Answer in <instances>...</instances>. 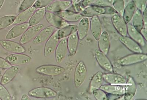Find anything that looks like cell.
I'll list each match as a JSON object with an SVG mask.
<instances>
[{"label":"cell","instance_id":"1","mask_svg":"<svg viewBox=\"0 0 147 100\" xmlns=\"http://www.w3.org/2000/svg\"><path fill=\"white\" fill-rule=\"evenodd\" d=\"M112 6H102L92 5L85 7L80 14L83 16L89 18L105 14L116 13ZM117 13V12H116Z\"/></svg>","mask_w":147,"mask_h":100},{"label":"cell","instance_id":"2","mask_svg":"<svg viewBox=\"0 0 147 100\" xmlns=\"http://www.w3.org/2000/svg\"><path fill=\"white\" fill-rule=\"evenodd\" d=\"M147 59L146 54L134 53L120 58L117 63L121 65L129 66L142 62Z\"/></svg>","mask_w":147,"mask_h":100},{"label":"cell","instance_id":"3","mask_svg":"<svg viewBox=\"0 0 147 100\" xmlns=\"http://www.w3.org/2000/svg\"><path fill=\"white\" fill-rule=\"evenodd\" d=\"M87 74L86 65L84 62L81 60L77 64L75 70L74 81L76 87H80L83 84Z\"/></svg>","mask_w":147,"mask_h":100},{"label":"cell","instance_id":"4","mask_svg":"<svg viewBox=\"0 0 147 100\" xmlns=\"http://www.w3.org/2000/svg\"><path fill=\"white\" fill-rule=\"evenodd\" d=\"M38 73L44 75L56 76L65 71V69L61 66L53 64H45L38 67L36 69Z\"/></svg>","mask_w":147,"mask_h":100},{"label":"cell","instance_id":"5","mask_svg":"<svg viewBox=\"0 0 147 100\" xmlns=\"http://www.w3.org/2000/svg\"><path fill=\"white\" fill-rule=\"evenodd\" d=\"M29 95L34 98L49 99L54 98L57 95L55 90L47 87H39L30 91Z\"/></svg>","mask_w":147,"mask_h":100},{"label":"cell","instance_id":"6","mask_svg":"<svg viewBox=\"0 0 147 100\" xmlns=\"http://www.w3.org/2000/svg\"><path fill=\"white\" fill-rule=\"evenodd\" d=\"M111 18L113 26L117 32L122 36H126L127 24L123 16L116 12L111 14Z\"/></svg>","mask_w":147,"mask_h":100},{"label":"cell","instance_id":"7","mask_svg":"<svg viewBox=\"0 0 147 100\" xmlns=\"http://www.w3.org/2000/svg\"><path fill=\"white\" fill-rule=\"evenodd\" d=\"M44 27V25L40 24L29 28L21 37L20 40V44H27L33 40Z\"/></svg>","mask_w":147,"mask_h":100},{"label":"cell","instance_id":"8","mask_svg":"<svg viewBox=\"0 0 147 100\" xmlns=\"http://www.w3.org/2000/svg\"><path fill=\"white\" fill-rule=\"evenodd\" d=\"M100 89L108 94L117 95H124L128 93V89L127 83L125 85H102Z\"/></svg>","mask_w":147,"mask_h":100},{"label":"cell","instance_id":"9","mask_svg":"<svg viewBox=\"0 0 147 100\" xmlns=\"http://www.w3.org/2000/svg\"><path fill=\"white\" fill-rule=\"evenodd\" d=\"M11 66L24 65L31 62L32 58L29 56L22 53H15L9 55L5 58Z\"/></svg>","mask_w":147,"mask_h":100},{"label":"cell","instance_id":"10","mask_svg":"<svg viewBox=\"0 0 147 100\" xmlns=\"http://www.w3.org/2000/svg\"><path fill=\"white\" fill-rule=\"evenodd\" d=\"M94 56L97 62L102 69L109 72H113V68L109 59L99 49L94 51Z\"/></svg>","mask_w":147,"mask_h":100},{"label":"cell","instance_id":"11","mask_svg":"<svg viewBox=\"0 0 147 100\" xmlns=\"http://www.w3.org/2000/svg\"><path fill=\"white\" fill-rule=\"evenodd\" d=\"M45 17L48 23L55 28L60 29L69 25L68 22L54 13L47 11Z\"/></svg>","mask_w":147,"mask_h":100},{"label":"cell","instance_id":"12","mask_svg":"<svg viewBox=\"0 0 147 100\" xmlns=\"http://www.w3.org/2000/svg\"><path fill=\"white\" fill-rule=\"evenodd\" d=\"M0 45L4 49L13 53H23L26 51L22 44L10 40H0Z\"/></svg>","mask_w":147,"mask_h":100},{"label":"cell","instance_id":"13","mask_svg":"<svg viewBox=\"0 0 147 100\" xmlns=\"http://www.w3.org/2000/svg\"><path fill=\"white\" fill-rule=\"evenodd\" d=\"M29 27L27 22L16 25L8 32L5 38L7 40H10L22 36Z\"/></svg>","mask_w":147,"mask_h":100},{"label":"cell","instance_id":"14","mask_svg":"<svg viewBox=\"0 0 147 100\" xmlns=\"http://www.w3.org/2000/svg\"><path fill=\"white\" fill-rule=\"evenodd\" d=\"M59 40L57 36V31H56L46 42L44 51L45 57H49L55 52Z\"/></svg>","mask_w":147,"mask_h":100},{"label":"cell","instance_id":"15","mask_svg":"<svg viewBox=\"0 0 147 100\" xmlns=\"http://www.w3.org/2000/svg\"><path fill=\"white\" fill-rule=\"evenodd\" d=\"M55 31V28L52 26L42 29L33 40V43L39 44L47 42Z\"/></svg>","mask_w":147,"mask_h":100},{"label":"cell","instance_id":"16","mask_svg":"<svg viewBox=\"0 0 147 100\" xmlns=\"http://www.w3.org/2000/svg\"><path fill=\"white\" fill-rule=\"evenodd\" d=\"M103 80L108 84L113 85H125L127 79L119 74L110 73L103 74Z\"/></svg>","mask_w":147,"mask_h":100},{"label":"cell","instance_id":"17","mask_svg":"<svg viewBox=\"0 0 147 100\" xmlns=\"http://www.w3.org/2000/svg\"><path fill=\"white\" fill-rule=\"evenodd\" d=\"M68 51L67 38L61 39L59 42L55 50V58L58 64L61 63L64 60Z\"/></svg>","mask_w":147,"mask_h":100},{"label":"cell","instance_id":"18","mask_svg":"<svg viewBox=\"0 0 147 100\" xmlns=\"http://www.w3.org/2000/svg\"><path fill=\"white\" fill-rule=\"evenodd\" d=\"M90 26L92 36L96 40L98 41L102 33V23L99 16H96L91 17Z\"/></svg>","mask_w":147,"mask_h":100},{"label":"cell","instance_id":"19","mask_svg":"<svg viewBox=\"0 0 147 100\" xmlns=\"http://www.w3.org/2000/svg\"><path fill=\"white\" fill-rule=\"evenodd\" d=\"M71 5V1H55L46 7V10L47 11L56 13L67 10Z\"/></svg>","mask_w":147,"mask_h":100},{"label":"cell","instance_id":"20","mask_svg":"<svg viewBox=\"0 0 147 100\" xmlns=\"http://www.w3.org/2000/svg\"><path fill=\"white\" fill-rule=\"evenodd\" d=\"M119 40L125 46L134 53H142V47L130 38L127 36H121L119 38Z\"/></svg>","mask_w":147,"mask_h":100},{"label":"cell","instance_id":"21","mask_svg":"<svg viewBox=\"0 0 147 100\" xmlns=\"http://www.w3.org/2000/svg\"><path fill=\"white\" fill-rule=\"evenodd\" d=\"M127 34L130 38L137 43L141 47H144L146 45V42L144 37L140 31L131 24H127Z\"/></svg>","mask_w":147,"mask_h":100},{"label":"cell","instance_id":"22","mask_svg":"<svg viewBox=\"0 0 147 100\" xmlns=\"http://www.w3.org/2000/svg\"><path fill=\"white\" fill-rule=\"evenodd\" d=\"M20 70L19 66H12L7 69L4 73L1 79V83L2 85H7L12 81Z\"/></svg>","mask_w":147,"mask_h":100},{"label":"cell","instance_id":"23","mask_svg":"<svg viewBox=\"0 0 147 100\" xmlns=\"http://www.w3.org/2000/svg\"><path fill=\"white\" fill-rule=\"evenodd\" d=\"M98 41L99 50L105 54L107 55L110 48V40L109 35L107 31L102 32Z\"/></svg>","mask_w":147,"mask_h":100},{"label":"cell","instance_id":"24","mask_svg":"<svg viewBox=\"0 0 147 100\" xmlns=\"http://www.w3.org/2000/svg\"><path fill=\"white\" fill-rule=\"evenodd\" d=\"M55 13L67 22H78L83 17L80 13H77L68 9Z\"/></svg>","mask_w":147,"mask_h":100},{"label":"cell","instance_id":"25","mask_svg":"<svg viewBox=\"0 0 147 100\" xmlns=\"http://www.w3.org/2000/svg\"><path fill=\"white\" fill-rule=\"evenodd\" d=\"M90 19L86 17L82 18L80 20L77 32L79 40H83L87 36L90 28Z\"/></svg>","mask_w":147,"mask_h":100},{"label":"cell","instance_id":"26","mask_svg":"<svg viewBox=\"0 0 147 100\" xmlns=\"http://www.w3.org/2000/svg\"><path fill=\"white\" fill-rule=\"evenodd\" d=\"M36 9L33 6L30 8L19 13H20L16 17L13 23L14 25H18L26 23L29 20L30 18Z\"/></svg>","mask_w":147,"mask_h":100},{"label":"cell","instance_id":"27","mask_svg":"<svg viewBox=\"0 0 147 100\" xmlns=\"http://www.w3.org/2000/svg\"><path fill=\"white\" fill-rule=\"evenodd\" d=\"M79 40V39L77 32L69 35L67 38L68 50L71 56L76 55L78 48Z\"/></svg>","mask_w":147,"mask_h":100},{"label":"cell","instance_id":"28","mask_svg":"<svg viewBox=\"0 0 147 100\" xmlns=\"http://www.w3.org/2000/svg\"><path fill=\"white\" fill-rule=\"evenodd\" d=\"M103 72L99 71L92 77L89 85L90 93H92L93 91L96 89H100V87L103 85Z\"/></svg>","mask_w":147,"mask_h":100},{"label":"cell","instance_id":"29","mask_svg":"<svg viewBox=\"0 0 147 100\" xmlns=\"http://www.w3.org/2000/svg\"><path fill=\"white\" fill-rule=\"evenodd\" d=\"M136 5L134 0H131L124 8L123 17L126 23L128 24L132 20L135 12Z\"/></svg>","mask_w":147,"mask_h":100},{"label":"cell","instance_id":"30","mask_svg":"<svg viewBox=\"0 0 147 100\" xmlns=\"http://www.w3.org/2000/svg\"><path fill=\"white\" fill-rule=\"evenodd\" d=\"M47 11L46 7L37 9L30 18L28 22L30 27L39 24L44 19Z\"/></svg>","mask_w":147,"mask_h":100},{"label":"cell","instance_id":"31","mask_svg":"<svg viewBox=\"0 0 147 100\" xmlns=\"http://www.w3.org/2000/svg\"><path fill=\"white\" fill-rule=\"evenodd\" d=\"M78 29L77 25H68L57 31L58 37L59 39L68 37L71 34L77 32Z\"/></svg>","mask_w":147,"mask_h":100},{"label":"cell","instance_id":"32","mask_svg":"<svg viewBox=\"0 0 147 100\" xmlns=\"http://www.w3.org/2000/svg\"><path fill=\"white\" fill-rule=\"evenodd\" d=\"M133 26L138 31L140 32L144 27V22L143 13L140 9L136 10L132 18Z\"/></svg>","mask_w":147,"mask_h":100},{"label":"cell","instance_id":"33","mask_svg":"<svg viewBox=\"0 0 147 100\" xmlns=\"http://www.w3.org/2000/svg\"><path fill=\"white\" fill-rule=\"evenodd\" d=\"M127 84L128 91V93L124 95L125 99L131 100L136 94V84L133 78L130 76L127 79Z\"/></svg>","mask_w":147,"mask_h":100},{"label":"cell","instance_id":"34","mask_svg":"<svg viewBox=\"0 0 147 100\" xmlns=\"http://www.w3.org/2000/svg\"><path fill=\"white\" fill-rule=\"evenodd\" d=\"M16 17L14 15H6L0 18V30L6 28L13 24Z\"/></svg>","mask_w":147,"mask_h":100},{"label":"cell","instance_id":"35","mask_svg":"<svg viewBox=\"0 0 147 100\" xmlns=\"http://www.w3.org/2000/svg\"><path fill=\"white\" fill-rule=\"evenodd\" d=\"M112 6L117 13L123 16L125 8L124 0H114Z\"/></svg>","mask_w":147,"mask_h":100},{"label":"cell","instance_id":"36","mask_svg":"<svg viewBox=\"0 0 147 100\" xmlns=\"http://www.w3.org/2000/svg\"><path fill=\"white\" fill-rule=\"evenodd\" d=\"M93 93L94 98L97 100H108V97L107 93L100 89H96L93 91Z\"/></svg>","mask_w":147,"mask_h":100},{"label":"cell","instance_id":"37","mask_svg":"<svg viewBox=\"0 0 147 100\" xmlns=\"http://www.w3.org/2000/svg\"><path fill=\"white\" fill-rule=\"evenodd\" d=\"M35 2L36 0H24L18 9V12L20 13L32 7Z\"/></svg>","mask_w":147,"mask_h":100},{"label":"cell","instance_id":"38","mask_svg":"<svg viewBox=\"0 0 147 100\" xmlns=\"http://www.w3.org/2000/svg\"><path fill=\"white\" fill-rule=\"evenodd\" d=\"M55 1V0H37L33 6L36 9L42 8L47 7Z\"/></svg>","mask_w":147,"mask_h":100},{"label":"cell","instance_id":"39","mask_svg":"<svg viewBox=\"0 0 147 100\" xmlns=\"http://www.w3.org/2000/svg\"><path fill=\"white\" fill-rule=\"evenodd\" d=\"M0 99L3 100H10L11 95L6 88L3 85L0 83Z\"/></svg>","mask_w":147,"mask_h":100},{"label":"cell","instance_id":"40","mask_svg":"<svg viewBox=\"0 0 147 100\" xmlns=\"http://www.w3.org/2000/svg\"><path fill=\"white\" fill-rule=\"evenodd\" d=\"M114 0H98L94 5L102 6H112Z\"/></svg>","mask_w":147,"mask_h":100},{"label":"cell","instance_id":"41","mask_svg":"<svg viewBox=\"0 0 147 100\" xmlns=\"http://www.w3.org/2000/svg\"><path fill=\"white\" fill-rule=\"evenodd\" d=\"M12 66L6 59L0 57V68L2 69H7Z\"/></svg>","mask_w":147,"mask_h":100},{"label":"cell","instance_id":"42","mask_svg":"<svg viewBox=\"0 0 147 100\" xmlns=\"http://www.w3.org/2000/svg\"><path fill=\"white\" fill-rule=\"evenodd\" d=\"M98 1V0H83L81 2V4L82 7L85 9L88 6L94 4Z\"/></svg>","mask_w":147,"mask_h":100},{"label":"cell","instance_id":"43","mask_svg":"<svg viewBox=\"0 0 147 100\" xmlns=\"http://www.w3.org/2000/svg\"><path fill=\"white\" fill-rule=\"evenodd\" d=\"M143 17L144 22V28H147V8H146L143 11ZM143 27V28H144Z\"/></svg>","mask_w":147,"mask_h":100},{"label":"cell","instance_id":"44","mask_svg":"<svg viewBox=\"0 0 147 100\" xmlns=\"http://www.w3.org/2000/svg\"><path fill=\"white\" fill-rule=\"evenodd\" d=\"M140 32L142 34V36L144 37V39H145L146 42L147 39V28H143Z\"/></svg>","mask_w":147,"mask_h":100},{"label":"cell","instance_id":"45","mask_svg":"<svg viewBox=\"0 0 147 100\" xmlns=\"http://www.w3.org/2000/svg\"><path fill=\"white\" fill-rule=\"evenodd\" d=\"M21 100H31L28 96L26 94H24L23 95H22V98H21Z\"/></svg>","mask_w":147,"mask_h":100},{"label":"cell","instance_id":"46","mask_svg":"<svg viewBox=\"0 0 147 100\" xmlns=\"http://www.w3.org/2000/svg\"><path fill=\"white\" fill-rule=\"evenodd\" d=\"M5 0H0V9L2 8L4 3Z\"/></svg>","mask_w":147,"mask_h":100},{"label":"cell","instance_id":"47","mask_svg":"<svg viewBox=\"0 0 147 100\" xmlns=\"http://www.w3.org/2000/svg\"><path fill=\"white\" fill-rule=\"evenodd\" d=\"M71 1V0H55V1Z\"/></svg>","mask_w":147,"mask_h":100},{"label":"cell","instance_id":"48","mask_svg":"<svg viewBox=\"0 0 147 100\" xmlns=\"http://www.w3.org/2000/svg\"><path fill=\"white\" fill-rule=\"evenodd\" d=\"M0 74H1V72H0Z\"/></svg>","mask_w":147,"mask_h":100},{"label":"cell","instance_id":"49","mask_svg":"<svg viewBox=\"0 0 147 100\" xmlns=\"http://www.w3.org/2000/svg\"><path fill=\"white\" fill-rule=\"evenodd\" d=\"M1 100V99H0V100Z\"/></svg>","mask_w":147,"mask_h":100}]
</instances>
